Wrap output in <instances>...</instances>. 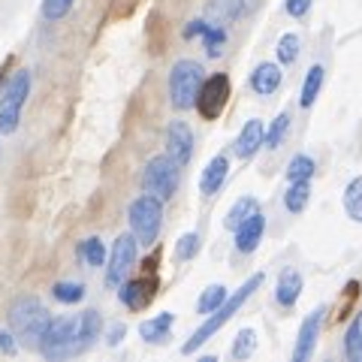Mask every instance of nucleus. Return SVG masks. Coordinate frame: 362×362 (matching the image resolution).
<instances>
[{
    "mask_svg": "<svg viewBox=\"0 0 362 362\" xmlns=\"http://www.w3.org/2000/svg\"><path fill=\"white\" fill-rule=\"evenodd\" d=\"M103 329V317L100 311H82V314H66V317H52L49 329H45L40 350L49 359H66L85 354L100 338Z\"/></svg>",
    "mask_w": 362,
    "mask_h": 362,
    "instance_id": "1",
    "label": "nucleus"
},
{
    "mask_svg": "<svg viewBox=\"0 0 362 362\" xmlns=\"http://www.w3.org/2000/svg\"><path fill=\"white\" fill-rule=\"evenodd\" d=\"M263 281H266V275H263V272H257V275H251V278H247L245 284H242L239 290L233 293V296H226V302L221 305V308H218V311H211V314H209V320L202 323L199 329H197L194 335H190L185 344H181V354H185V356L197 354V350H199L202 344H206V341H209V338H211L214 332H221V326H223L226 320H230V317H233L235 311H239V308H242V305H245L247 299L254 296V290H257V287H263Z\"/></svg>",
    "mask_w": 362,
    "mask_h": 362,
    "instance_id": "2",
    "label": "nucleus"
},
{
    "mask_svg": "<svg viewBox=\"0 0 362 362\" xmlns=\"http://www.w3.org/2000/svg\"><path fill=\"white\" fill-rule=\"evenodd\" d=\"M49 311L42 308L37 299H18L13 305V311H9V326H13V332L21 338L25 344L30 347H40L45 329H49Z\"/></svg>",
    "mask_w": 362,
    "mask_h": 362,
    "instance_id": "3",
    "label": "nucleus"
},
{
    "mask_svg": "<svg viewBox=\"0 0 362 362\" xmlns=\"http://www.w3.org/2000/svg\"><path fill=\"white\" fill-rule=\"evenodd\" d=\"M202 82H206V73H202V66L197 61L190 58L175 61V66L169 70V100H173V106L175 109L197 106Z\"/></svg>",
    "mask_w": 362,
    "mask_h": 362,
    "instance_id": "4",
    "label": "nucleus"
},
{
    "mask_svg": "<svg viewBox=\"0 0 362 362\" xmlns=\"http://www.w3.org/2000/svg\"><path fill=\"white\" fill-rule=\"evenodd\" d=\"M163 199H157L154 194H142L130 202L127 221H130V233L136 235L139 245H154L157 233H160V218H163Z\"/></svg>",
    "mask_w": 362,
    "mask_h": 362,
    "instance_id": "5",
    "label": "nucleus"
},
{
    "mask_svg": "<svg viewBox=\"0 0 362 362\" xmlns=\"http://www.w3.org/2000/svg\"><path fill=\"white\" fill-rule=\"evenodd\" d=\"M30 94V76L25 70H18L4 88V97H0V133L9 136L18 130L21 121V109H25V100Z\"/></svg>",
    "mask_w": 362,
    "mask_h": 362,
    "instance_id": "6",
    "label": "nucleus"
},
{
    "mask_svg": "<svg viewBox=\"0 0 362 362\" xmlns=\"http://www.w3.org/2000/svg\"><path fill=\"white\" fill-rule=\"evenodd\" d=\"M178 163L173 160L169 154H160V157H151L148 166H145V173H142V187H145V194H154L157 199H169L178 190Z\"/></svg>",
    "mask_w": 362,
    "mask_h": 362,
    "instance_id": "7",
    "label": "nucleus"
},
{
    "mask_svg": "<svg viewBox=\"0 0 362 362\" xmlns=\"http://www.w3.org/2000/svg\"><path fill=\"white\" fill-rule=\"evenodd\" d=\"M136 251H139V242H136L133 233H124L112 245V254H109V266H106V287L109 290H118L124 281H127L130 269L136 263Z\"/></svg>",
    "mask_w": 362,
    "mask_h": 362,
    "instance_id": "8",
    "label": "nucleus"
},
{
    "mask_svg": "<svg viewBox=\"0 0 362 362\" xmlns=\"http://www.w3.org/2000/svg\"><path fill=\"white\" fill-rule=\"evenodd\" d=\"M226 103H230V78H226L223 73L206 78L202 88H199V97H197L199 115L206 118V121L221 118V112L226 109Z\"/></svg>",
    "mask_w": 362,
    "mask_h": 362,
    "instance_id": "9",
    "label": "nucleus"
},
{
    "mask_svg": "<svg viewBox=\"0 0 362 362\" xmlns=\"http://www.w3.org/2000/svg\"><path fill=\"white\" fill-rule=\"evenodd\" d=\"M323 314H326V308L320 305V308H314L302 320L299 335H296V347H293V362H308L314 356L317 338H320V326H323Z\"/></svg>",
    "mask_w": 362,
    "mask_h": 362,
    "instance_id": "10",
    "label": "nucleus"
},
{
    "mask_svg": "<svg viewBox=\"0 0 362 362\" xmlns=\"http://www.w3.org/2000/svg\"><path fill=\"white\" fill-rule=\"evenodd\" d=\"M166 154L173 157L178 166H187L194 157V133H190L187 121H169L166 127Z\"/></svg>",
    "mask_w": 362,
    "mask_h": 362,
    "instance_id": "11",
    "label": "nucleus"
},
{
    "mask_svg": "<svg viewBox=\"0 0 362 362\" xmlns=\"http://www.w3.org/2000/svg\"><path fill=\"white\" fill-rule=\"evenodd\" d=\"M263 233H266V218H263V211L257 209L251 218H245L235 226V247H239L242 254L257 251V245L263 242Z\"/></svg>",
    "mask_w": 362,
    "mask_h": 362,
    "instance_id": "12",
    "label": "nucleus"
},
{
    "mask_svg": "<svg viewBox=\"0 0 362 362\" xmlns=\"http://www.w3.org/2000/svg\"><path fill=\"white\" fill-rule=\"evenodd\" d=\"M185 37L187 40L202 37V42H206V52L211 54V58H218L221 49H223V42H226V30L221 25H211V21L199 18V21H190V25L185 28Z\"/></svg>",
    "mask_w": 362,
    "mask_h": 362,
    "instance_id": "13",
    "label": "nucleus"
},
{
    "mask_svg": "<svg viewBox=\"0 0 362 362\" xmlns=\"http://www.w3.org/2000/svg\"><path fill=\"white\" fill-rule=\"evenodd\" d=\"M259 145H266V127H263V121L251 118L242 127L239 139H235V145H233L235 157H239V160H247V157H254L259 151Z\"/></svg>",
    "mask_w": 362,
    "mask_h": 362,
    "instance_id": "14",
    "label": "nucleus"
},
{
    "mask_svg": "<svg viewBox=\"0 0 362 362\" xmlns=\"http://www.w3.org/2000/svg\"><path fill=\"white\" fill-rule=\"evenodd\" d=\"M226 173H230V160H226L223 154L211 157L209 166L202 169V178H199V190H202V197L218 194L221 185H223V178H226Z\"/></svg>",
    "mask_w": 362,
    "mask_h": 362,
    "instance_id": "15",
    "label": "nucleus"
},
{
    "mask_svg": "<svg viewBox=\"0 0 362 362\" xmlns=\"http://www.w3.org/2000/svg\"><path fill=\"white\" fill-rule=\"evenodd\" d=\"M242 13H245V0H209V6H206V21L226 28L230 21H235Z\"/></svg>",
    "mask_w": 362,
    "mask_h": 362,
    "instance_id": "16",
    "label": "nucleus"
},
{
    "mask_svg": "<svg viewBox=\"0 0 362 362\" xmlns=\"http://www.w3.org/2000/svg\"><path fill=\"white\" fill-rule=\"evenodd\" d=\"M173 323H175V317L163 311V314H157V317H148V320H142L139 323V335L145 338L148 344H163L169 332H173Z\"/></svg>",
    "mask_w": 362,
    "mask_h": 362,
    "instance_id": "17",
    "label": "nucleus"
},
{
    "mask_svg": "<svg viewBox=\"0 0 362 362\" xmlns=\"http://www.w3.org/2000/svg\"><path fill=\"white\" fill-rule=\"evenodd\" d=\"M118 296H121V302L127 305V308L139 311V308H145V305L151 302L154 284H148V281H124L121 290H118Z\"/></svg>",
    "mask_w": 362,
    "mask_h": 362,
    "instance_id": "18",
    "label": "nucleus"
},
{
    "mask_svg": "<svg viewBox=\"0 0 362 362\" xmlns=\"http://www.w3.org/2000/svg\"><path fill=\"white\" fill-rule=\"evenodd\" d=\"M278 85H281V66L278 64H259L257 70L251 73V88L257 90L259 97L275 94Z\"/></svg>",
    "mask_w": 362,
    "mask_h": 362,
    "instance_id": "19",
    "label": "nucleus"
},
{
    "mask_svg": "<svg viewBox=\"0 0 362 362\" xmlns=\"http://www.w3.org/2000/svg\"><path fill=\"white\" fill-rule=\"evenodd\" d=\"M299 293H302V275H299V272H296V269L281 272L278 287H275V299H278V305H284V308H290V305H296Z\"/></svg>",
    "mask_w": 362,
    "mask_h": 362,
    "instance_id": "20",
    "label": "nucleus"
},
{
    "mask_svg": "<svg viewBox=\"0 0 362 362\" xmlns=\"http://www.w3.org/2000/svg\"><path fill=\"white\" fill-rule=\"evenodd\" d=\"M323 66L320 64H314L311 70H308V76H305V82H302V94H299V103L308 109V106H314V100H317V94H320V88H323Z\"/></svg>",
    "mask_w": 362,
    "mask_h": 362,
    "instance_id": "21",
    "label": "nucleus"
},
{
    "mask_svg": "<svg viewBox=\"0 0 362 362\" xmlns=\"http://www.w3.org/2000/svg\"><path fill=\"white\" fill-rule=\"evenodd\" d=\"M308 199H311V185L308 181H290V187H287V194H284V206L290 214H299L305 206H308Z\"/></svg>",
    "mask_w": 362,
    "mask_h": 362,
    "instance_id": "22",
    "label": "nucleus"
},
{
    "mask_svg": "<svg viewBox=\"0 0 362 362\" xmlns=\"http://www.w3.org/2000/svg\"><path fill=\"white\" fill-rule=\"evenodd\" d=\"M78 259H82L85 266H90V269H100V266L106 263V247H103V242H100L97 235H90V239L78 242Z\"/></svg>",
    "mask_w": 362,
    "mask_h": 362,
    "instance_id": "23",
    "label": "nucleus"
},
{
    "mask_svg": "<svg viewBox=\"0 0 362 362\" xmlns=\"http://www.w3.org/2000/svg\"><path fill=\"white\" fill-rule=\"evenodd\" d=\"M344 354H347V359L362 362V311L354 317V323L347 326V335H344Z\"/></svg>",
    "mask_w": 362,
    "mask_h": 362,
    "instance_id": "24",
    "label": "nucleus"
},
{
    "mask_svg": "<svg viewBox=\"0 0 362 362\" xmlns=\"http://www.w3.org/2000/svg\"><path fill=\"white\" fill-rule=\"evenodd\" d=\"M344 211H347L350 221L362 223V175L350 181L347 190H344Z\"/></svg>",
    "mask_w": 362,
    "mask_h": 362,
    "instance_id": "25",
    "label": "nucleus"
},
{
    "mask_svg": "<svg viewBox=\"0 0 362 362\" xmlns=\"http://www.w3.org/2000/svg\"><path fill=\"white\" fill-rule=\"evenodd\" d=\"M223 302H226V287H223V284H211V287H209V290L199 296V302H197V311L209 317L211 311H218Z\"/></svg>",
    "mask_w": 362,
    "mask_h": 362,
    "instance_id": "26",
    "label": "nucleus"
},
{
    "mask_svg": "<svg viewBox=\"0 0 362 362\" xmlns=\"http://www.w3.org/2000/svg\"><path fill=\"white\" fill-rule=\"evenodd\" d=\"M257 199L254 197H242V199H235V206L230 209V214H226V230H235L245 218H251V214L257 211Z\"/></svg>",
    "mask_w": 362,
    "mask_h": 362,
    "instance_id": "27",
    "label": "nucleus"
},
{
    "mask_svg": "<svg viewBox=\"0 0 362 362\" xmlns=\"http://www.w3.org/2000/svg\"><path fill=\"white\" fill-rule=\"evenodd\" d=\"M314 175V160L308 154H296L287 166V181H311Z\"/></svg>",
    "mask_w": 362,
    "mask_h": 362,
    "instance_id": "28",
    "label": "nucleus"
},
{
    "mask_svg": "<svg viewBox=\"0 0 362 362\" xmlns=\"http://www.w3.org/2000/svg\"><path fill=\"white\" fill-rule=\"evenodd\" d=\"M52 296L58 302H64V305H76V302L85 299V287L76 284V281H61V284H54Z\"/></svg>",
    "mask_w": 362,
    "mask_h": 362,
    "instance_id": "29",
    "label": "nucleus"
},
{
    "mask_svg": "<svg viewBox=\"0 0 362 362\" xmlns=\"http://www.w3.org/2000/svg\"><path fill=\"white\" fill-rule=\"evenodd\" d=\"M287 133H290V115L287 112H281V115L272 121V127L266 130V148H278V145L284 142Z\"/></svg>",
    "mask_w": 362,
    "mask_h": 362,
    "instance_id": "30",
    "label": "nucleus"
},
{
    "mask_svg": "<svg viewBox=\"0 0 362 362\" xmlns=\"http://www.w3.org/2000/svg\"><path fill=\"white\" fill-rule=\"evenodd\" d=\"M257 350V332L254 329H242L239 335H235V341H233V359H247Z\"/></svg>",
    "mask_w": 362,
    "mask_h": 362,
    "instance_id": "31",
    "label": "nucleus"
},
{
    "mask_svg": "<svg viewBox=\"0 0 362 362\" xmlns=\"http://www.w3.org/2000/svg\"><path fill=\"white\" fill-rule=\"evenodd\" d=\"M296 58H299V37H296V33H284V37L278 40V61L287 66Z\"/></svg>",
    "mask_w": 362,
    "mask_h": 362,
    "instance_id": "32",
    "label": "nucleus"
},
{
    "mask_svg": "<svg viewBox=\"0 0 362 362\" xmlns=\"http://www.w3.org/2000/svg\"><path fill=\"white\" fill-rule=\"evenodd\" d=\"M73 9V0H42V18L61 21Z\"/></svg>",
    "mask_w": 362,
    "mask_h": 362,
    "instance_id": "33",
    "label": "nucleus"
},
{
    "mask_svg": "<svg viewBox=\"0 0 362 362\" xmlns=\"http://www.w3.org/2000/svg\"><path fill=\"white\" fill-rule=\"evenodd\" d=\"M197 251H199V235H197V233H185V235L178 239V245H175V257H178V259L197 257Z\"/></svg>",
    "mask_w": 362,
    "mask_h": 362,
    "instance_id": "34",
    "label": "nucleus"
},
{
    "mask_svg": "<svg viewBox=\"0 0 362 362\" xmlns=\"http://www.w3.org/2000/svg\"><path fill=\"white\" fill-rule=\"evenodd\" d=\"M284 9L293 18H302L311 9V0H284Z\"/></svg>",
    "mask_w": 362,
    "mask_h": 362,
    "instance_id": "35",
    "label": "nucleus"
},
{
    "mask_svg": "<svg viewBox=\"0 0 362 362\" xmlns=\"http://www.w3.org/2000/svg\"><path fill=\"white\" fill-rule=\"evenodd\" d=\"M124 332H127V326H124V323H112V326H109V332H106V344H109V347L121 344Z\"/></svg>",
    "mask_w": 362,
    "mask_h": 362,
    "instance_id": "36",
    "label": "nucleus"
},
{
    "mask_svg": "<svg viewBox=\"0 0 362 362\" xmlns=\"http://www.w3.org/2000/svg\"><path fill=\"white\" fill-rule=\"evenodd\" d=\"M0 350H6V354H13V350H16L13 335H9V332H0Z\"/></svg>",
    "mask_w": 362,
    "mask_h": 362,
    "instance_id": "37",
    "label": "nucleus"
}]
</instances>
